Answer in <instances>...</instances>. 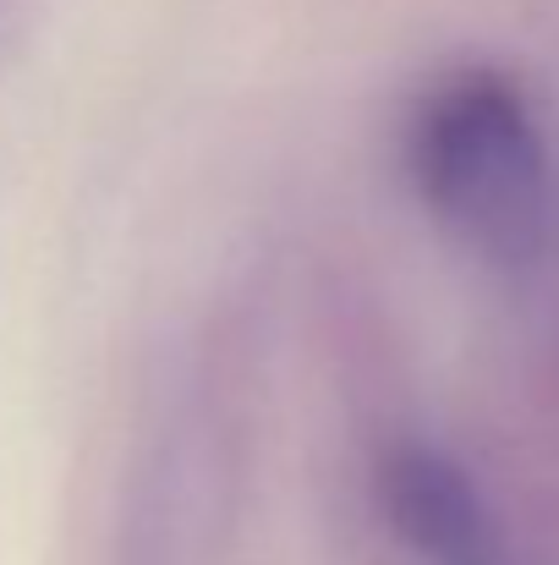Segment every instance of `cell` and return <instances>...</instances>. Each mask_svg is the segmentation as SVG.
<instances>
[{
  "label": "cell",
  "instance_id": "cell-1",
  "mask_svg": "<svg viewBox=\"0 0 559 565\" xmlns=\"http://www.w3.org/2000/svg\"><path fill=\"white\" fill-rule=\"evenodd\" d=\"M411 182L428 209L499 264L559 247V154L533 99L488 66L439 77L406 132Z\"/></svg>",
  "mask_w": 559,
  "mask_h": 565
},
{
  "label": "cell",
  "instance_id": "cell-2",
  "mask_svg": "<svg viewBox=\"0 0 559 565\" xmlns=\"http://www.w3.org/2000/svg\"><path fill=\"white\" fill-rule=\"evenodd\" d=\"M378 505L422 565H505L499 522L483 489L433 445H395L378 461Z\"/></svg>",
  "mask_w": 559,
  "mask_h": 565
}]
</instances>
